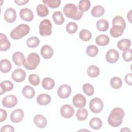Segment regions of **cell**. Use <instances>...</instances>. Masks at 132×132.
<instances>
[{"label":"cell","instance_id":"7c38bea8","mask_svg":"<svg viewBox=\"0 0 132 132\" xmlns=\"http://www.w3.org/2000/svg\"><path fill=\"white\" fill-rule=\"evenodd\" d=\"M24 113L22 109H16L13 110L10 114V118L11 121L14 123L20 122L23 119Z\"/></svg>","mask_w":132,"mask_h":132},{"label":"cell","instance_id":"f35d334b","mask_svg":"<svg viewBox=\"0 0 132 132\" xmlns=\"http://www.w3.org/2000/svg\"><path fill=\"white\" fill-rule=\"evenodd\" d=\"M98 52V47L94 45H90L86 48V54L91 57L96 56Z\"/></svg>","mask_w":132,"mask_h":132},{"label":"cell","instance_id":"74e56055","mask_svg":"<svg viewBox=\"0 0 132 132\" xmlns=\"http://www.w3.org/2000/svg\"><path fill=\"white\" fill-rule=\"evenodd\" d=\"M112 25H119L124 28L126 27V22L123 18L120 15L114 16L112 21Z\"/></svg>","mask_w":132,"mask_h":132},{"label":"cell","instance_id":"8992f818","mask_svg":"<svg viewBox=\"0 0 132 132\" xmlns=\"http://www.w3.org/2000/svg\"><path fill=\"white\" fill-rule=\"evenodd\" d=\"M103 107L104 103L100 98L94 97L90 101L89 108L93 113H100L103 110Z\"/></svg>","mask_w":132,"mask_h":132},{"label":"cell","instance_id":"d6a6232c","mask_svg":"<svg viewBox=\"0 0 132 132\" xmlns=\"http://www.w3.org/2000/svg\"><path fill=\"white\" fill-rule=\"evenodd\" d=\"M100 69L96 65H90L87 69V74L90 77H96L100 75Z\"/></svg>","mask_w":132,"mask_h":132},{"label":"cell","instance_id":"6da1fadb","mask_svg":"<svg viewBox=\"0 0 132 132\" xmlns=\"http://www.w3.org/2000/svg\"><path fill=\"white\" fill-rule=\"evenodd\" d=\"M124 115V111L122 108L119 107L113 108L108 116V124L114 127L120 126L122 123Z\"/></svg>","mask_w":132,"mask_h":132},{"label":"cell","instance_id":"9a60e30c","mask_svg":"<svg viewBox=\"0 0 132 132\" xmlns=\"http://www.w3.org/2000/svg\"><path fill=\"white\" fill-rule=\"evenodd\" d=\"M16 13L15 10L12 8H9L7 9L4 14L5 20L8 23L14 22L16 19Z\"/></svg>","mask_w":132,"mask_h":132},{"label":"cell","instance_id":"ac0fdd59","mask_svg":"<svg viewBox=\"0 0 132 132\" xmlns=\"http://www.w3.org/2000/svg\"><path fill=\"white\" fill-rule=\"evenodd\" d=\"M51 100L52 98L50 95L46 93H42L38 95L36 101L39 105L45 106L48 105L51 103Z\"/></svg>","mask_w":132,"mask_h":132},{"label":"cell","instance_id":"ffe728a7","mask_svg":"<svg viewBox=\"0 0 132 132\" xmlns=\"http://www.w3.org/2000/svg\"><path fill=\"white\" fill-rule=\"evenodd\" d=\"M34 122L39 128H44L47 125L46 118L41 114H37L34 118Z\"/></svg>","mask_w":132,"mask_h":132},{"label":"cell","instance_id":"b9f144b4","mask_svg":"<svg viewBox=\"0 0 132 132\" xmlns=\"http://www.w3.org/2000/svg\"><path fill=\"white\" fill-rule=\"evenodd\" d=\"M65 29L68 33L70 34H73L77 31L78 29V26L76 23L70 22L67 24Z\"/></svg>","mask_w":132,"mask_h":132},{"label":"cell","instance_id":"f6af8a7d","mask_svg":"<svg viewBox=\"0 0 132 132\" xmlns=\"http://www.w3.org/2000/svg\"><path fill=\"white\" fill-rule=\"evenodd\" d=\"M122 58L126 62H129L132 60V50L131 48L123 51L122 53Z\"/></svg>","mask_w":132,"mask_h":132},{"label":"cell","instance_id":"7a4b0ae2","mask_svg":"<svg viewBox=\"0 0 132 132\" xmlns=\"http://www.w3.org/2000/svg\"><path fill=\"white\" fill-rule=\"evenodd\" d=\"M63 13L67 18L74 20H80L83 15V12L75 5L72 3L67 4L64 6Z\"/></svg>","mask_w":132,"mask_h":132},{"label":"cell","instance_id":"d4e9b609","mask_svg":"<svg viewBox=\"0 0 132 132\" xmlns=\"http://www.w3.org/2000/svg\"><path fill=\"white\" fill-rule=\"evenodd\" d=\"M110 41L109 37L106 35L102 34L97 36L95 38V42L100 46L107 45Z\"/></svg>","mask_w":132,"mask_h":132},{"label":"cell","instance_id":"7402d4cb","mask_svg":"<svg viewBox=\"0 0 132 132\" xmlns=\"http://www.w3.org/2000/svg\"><path fill=\"white\" fill-rule=\"evenodd\" d=\"M1 94L2 95L3 93L7 91H10L13 88V84L10 80H6L1 82Z\"/></svg>","mask_w":132,"mask_h":132},{"label":"cell","instance_id":"e0dca14e","mask_svg":"<svg viewBox=\"0 0 132 132\" xmlns=\"http://www.w3.org/2000/svg\"><path fill=\"white\" fill-rule=\"evenodd\" d=\"M40 53L43 58L45 59H50L52 57L54 51L51 46L48 45H44L41 48Z\"/></svg>","mask_w":132,"mask_h":132},{"label":"cell","instance_id":"44dd1931","mask_svg":"<svg viewBox=\"0 0 132 132\" xmlns=\"http://www.w3.org/2000/svg\"><path fill=\"white\" fill-rule=\"evenodd\" d=\"M125 28L119 25H112L110 30V34L113 38H118L122 36Z\"/></svg>","mask_w":132,"mask_h":132},{"label":"cell","instance_id":"f907efd6","mask_svg":"<svg viewBox=\"0 0 132 132\" xmlns=\"http://www.w3.org/2000/svg\"><path fill=\"white\" fill-rule=\"evenodd\" d=\"M131 12H132V10H130L127 13V19L128 20V21H129V22H131Z\"/></svg>","mask_w":132,"mask_h":132},{"label":"cell","instance_id":"5bb4252c","mask_svg":"<svg viewBox=\"0 0 132 132\" xmlns=\"http://www.w3.org/2000/svg\"><path fill=\"white\" fill-rule=\"evenodd\" d=\"M106 60L110 63H116L119 58V52L114 50L111 49L109 50L106 54Z\"/></svg>","mask_w":132,"mask_h":132},{"label":"cell","instance_id":"484cf974","mask_svg":"<svg viewBox=\"0 0 132 132\" xmlns=\"http://www.w3.org/2000/svg\"><path fill=\"white\" fill-rule=\"evenodd\" d=\"M131 46V41L128 39H123L117 43V47L121 51H125L128 50Z\"/></svg>","mask_w":132,"mask_h":132},{"label":"cell","instance_id":"4316f807","mask_svg":"<svg viewBox=\"0 0 132 132\" xmlns=\"http://www.w3.org/2000/svg\"><path fill=\"white\" fill-rule=\"evenodd\" d=\"M105 13V9L101 5H96L93 7L91 10V15L94 18L101 17L104 15Z\"/></svg>","mask_w":132,"mask_h":132},{"label":"cell","instance_id":"603a6c76","mask_svg":"<svg viewBox=\"0 0 132 132\" xmlns=\"http://www.w3.org/2000/svg\"><path fill=\"white\" fill-rule=\"evenodd\" d=\"M22 94L26 98L31 99L35 96V91L33 87L29 85H26L22 89Z\"/></svg>","mask_w":132,"mask_h":132},{"label":"cell","instance_id":"c3c4849f","mask_svg":"<svg viewBox=\"0 0 132 132\" xmlns=\"http://www.w3.org/2000/svg\"><path fill=\"white\" fill-rule=\"evenodd\" d=\"M131 73H129L127 74L124 77L125 82L129 86H131L132 85V78H131Z\"/></svg>","mask_w":132,"mask_h":132},{"label":"cell","instance_id":"1f68e13d","mask_svg":"<svg viewBox=\"0 0 132 132\" xmlns=\"http://www.w3.org/2000/svg\"><path fill=\"white\" fill-rule=\"evenodd\" d=\"M37 13L40 17H45L48 14V9L46 5L39 4L37 7Z\"/></svg>","mask_w":132,"mask_h":132},{"label":"cell","instance_id":"e575fe53","mask_svg":"<svg viewBox=\"0 0 132 132\" xmlns=\"http://www.w3.org/2000/svg\"><path fill=\"white\" fill-rule=\"evenodd\" d=\"M110 84L112 88L118 89L122 86V80L121 78L117 76H114L110 79Z\"/></svg>","mask_w":132,"mask_h":132},{"label":"cell","instance_id":"8fae6325","mask_svg":"<svg viewBox=\"0 0 132 132\" xmlns=\"http://www.w3.org/2000/svg\"><path fill=\"white\" fill-rule=\"evenodd\" d=\"M74 106L77 108H82L86 104V98L81 94L78 93L74 95L72 100Z\"/></svg>","mask_w":132,"mask_h":132},{"label":"cell","instance_id":"30bf717a","mask_svg":"<svg viewBox=\"0 0 132 132\" xmlns=\"http://www.w3.org/2000/svg\"><path fill=\"white\" fill-rule=\"evenodd\" d=\"M26 72L21 68L15 69L11 74L12 79L17 82L23 81L26 78Z\"/></svg>","mask_w":132,"mask_h":132},{"label":"cell","instance_id":"f546056e","mask_svg":"<svg viewBox=\"0 0 132 132\" xmlns=\"http://www.w3.org/2000/svg\"><path fill=\"white\" fill-rule=\"evenodd\" d=\"M97 29L100 31H106L109 27V23L105 19H100L96 23Z\"/></svg>","mask_w":132,"mask_h":132},{"label":"cell","instance_id":"ba28073f","mask_svg":"<svg viewBox=\"0 0 132 132\" xmlns=\"http://www.w3.org/2000/svg\"><path fill=\"white\" fill-rule=\"evenodd\" d=\"M72 89L71 87L67 84L61 85L58 89L57 94L58 96L62 99L69 97L71 93Z\"/></svg>","mask_w":132,"mask_h":132},{"label":"cell","instance_id":"4fadbf2b","mask_svg":"<svg viewBox=\"0 0 132 132\" xmlns=\"http://www.w3.org/2000/svg\"><path fill=\"white\" fill-rule=\"evenodd\" d=\"M19 14L21 19L26 22H31L34 19V13L32 10L27 8L21 9Z\"/></svg>","mask_w":132,"mask_h":132},{"label":"cell","instance_id":"9c48e42d","mask_svg":"<svg viewBox=\"0 0 132 132\" xmlns=\"http://www.w3.org/2000/svg\"><path fill=\"white\" fill-rule=\"evenodd\" d=\"M61 116L65 119H69L72 117L74 114V109L69 104L63 105L60 109Z\"/></svg>","mask_w":132,"mask_h":132},{"label":"cell","instance_id":"bcb514c9","mask_svg":"<svg viewBox=\"0 0 132 132\" xmlns=\"http://www.w3.org/2000/svg\"><path fill=\"white\" fill-rule=\"evenodd\" d=\"M14 132V127L10 125H5L2 127L1 129V132Z\"/></svg>","mask_w":132,"mask_h":132},{"label":"cell","instance_id":"83f0119b","mask_svg":"<svg viewBox=\"0 0 132 132\" xmlns=\"http://www.w3.org/2000/svg\"><path fill=\"white\" fill-rule=\"evenodd\" d=\"M52 19L55 23L58 25L62 24L64 22V18L60 11H56L52 14Z\"/></svg>","mask_w":132,"mask_h":132},{"label":"cell","instance_id":"d6986e66","mask_svg":"<svg viewBox=\"0 0 132 132\" xmlns=\"http://www.w3.org/2000/svg\"><path fill=\"white\" fill-rule=\"evenodd\" d=\"M11 46V43L8 40L7 36L2 33L0 34V50L7 51Z\"/></svg>","mask_w":132,"mask_h":132},{"label":"cell","instance_id":"ee69618b","mask_svg":"<svg viewBox=\"0 0 132 132\" xmlns=\"http://www.w3.org/2000/svg\"><path fill=\"white\" fill-rule=\"evenodd\" d=\"M28 81L31 85L37 86L39 84L40 79L38 75L36 74H32L29 76Z\"/></svg>","mask_w":132,"mask_h":132},{"label":"cell","instance_id":"ab89813d","mask_svg":"<svg viewBox=\"0 0 132 132\" xmlns=\"http://www.w3.org/2000/svg\"><path fill=\"white\" fill-rule=\"evenodd\" d=\"M90 6L91 3L89 0H81L79 2L78 8L82 12H85L89 10Z\"/></svg>","mask_w":132,"mask_h":132},{"label":"cell","instance_id":"277c9868","mask_svg":"<svg viewBox=\"0 0 132 132\" xmlns=\"http://www.w3.org/2000/svg\"><path fill=\"white\" fill-rule=\"evenodd\" d=\"M40 62L39 55L36 53H31L27 57L23 65L27 70H32L37 68Z\"/></svg>","mask_w":132,"mask_h":132},{"label":"cell","instance_id":"836d02e7","mask_svg":"<svg viewBox=\"0 0 132 132\" xmlns=\"http://www.w3.org/2000/svg\"><path fill=\"white\" fill-rule=\"evenodd\" d=\"M40 43L39 39L35 36L31 37L27 39L26 41V44L29 48L37 47Z\"/></svg>","mask_w":132,"mask_h":132},{"label":"cell","instance_id":"60d3db41","mask_svg":"<svg viewBox=\"0 0 132 132\" xmlns=\"http://www.w3.org/2000/svg\"><path fill=\"white\" fill-rule=\"evenodd\" d=\"M82 90L88 96H92L94 92L93 86L89 83H86L83 85Z\"/></svg>","mask_w":132,"mask_h":132},{"label":"cell","instance_id":"7bdbcfd3","mask_svg":"<svg viewBox=\"0 0 132 132\" xmlns=\"http://www.w3.org/2000/svg\"><path fill=\"white\" fill-rule=\"evenodd\" d=\"M43 3L48 6L50 8L55 9L58 7L61 4L60 0H45L43 1Z\"/></svg>","mask_w":132,"mask_h":132},{"label":"cell","instance_id":"4dcf8cb0","mask_svg":"<svg viewBox=\"0 0 132 132\" xmlns=\"http://www.w3.org/2000/svg\"><path fill=\"white\" fill-rule=\"evenodd\" d=\"M89 126L93 129H99L102 126V121L97 117L92 118L89 121Z\"/></svg>","mask_w":132,"mask_h":132},{"label":"cell","instance_id":"8d00e7d4","mask_svg":"<svg viewBox=\"0 0 132 132\" xmlns=\"http://www.w3.org/2000/svg\"><path fill=\"white\" fill-rule=\"evenodd\" d=\"M88 113L86 109L82 108L78 109L76 113L77 119L79 121H84L88 118Z\"/></svg>","mask_w":132,"mask_h":132},{"label":"cell","instance_id":"f1b7e54d","mask_svg":"<svg viewBox=\"0 0 132 132\" xmlns=\"http://www.w3.org/2000/svg\"><path fill=\"white\" fill-rule=\"evenodd\" d=\"M42 87L46 90H51L55 86V81L50 77H45L42 81Z\"/></svg>","mask_w":132,"mask_h":132},{"label":"cell","instance_id":"2e32d148","mask_svg":"<svg viewBox=\"0 0 132 132\" xmlns=\"http://www.w3.org/2000/svg\"><path fill=\"white\" fill-rule=\"evenodd\" d=\"M12 59L14 63L19 67L23 65L26 60L24 54L19 51L15 52L13 53Z\"/></svg>","mask_w":132,"mask_h":132},{"label":"cell","instance_id":"d590c367","mask_svg":"<svg viewBox=\"0 0 132 132\" xmlns=\"http://www.w3.org/2000/svg\"><path fill=\"white\" fill-rule=\"evenodd\" d=\"M79 37L80 40L83 41H88L91 40L92 38V34L87 29H82L80 31Z\"/></svg>","mask_w":132,"mask_h":132},{"label":"cell","instance_id":"816d5d0a","mask_svg":"<svg viewBox=\"0 0 132 132\" xmlns=\"http://www.w3.org/2000/svg\"><path fill=\"white\" fill-rule=\"evenodd\" d=\"M121 131H131V130L129 129V128H127V127H124V128H123L122 129H121V130H120Z\"/></svg>","mask_w":132,"mask_h":132},{"label":"cell","instance_id":"5b68a950","mask_svg":"<svg viewBox=\"0 0 132 132\" xmlns=\"http://www.w3.org/2000/svg\"><path fill=\"white\" fill-rule=\"evenodd\" d=\"M39 33L41 36L44 37L51 35L52 24L50 20L47 19H45L41 21L39 24Z\"/></svg>","mask_w":132,"mask_h":132},{"label":"cell","instance_id":"7dc6e473","mask_svg":"<svg viewBox=\"0 0 132 132\" xmlns=\"http://www.w3.org/2000/svg\"><path fill=\"white\" fill-rule=\"evenodd\" d=\"M0 113H1V116H0V122H3V121H5L7 117V113L5 110L3 109L2 108L0 109Z\"/></svg>","mask_w":132,"mask_h":132},{"label":"cell","instance_id":"cb8c5ba5","mask_svg":"<svg viewBox=\"0 0 132 132\" xmlns=\"http://www.w3.org/2000/svg\"><path fill=\"white\" fill-rule=\"evenodd\" d=\"M12 68L10 61L7 59H3L0 61V69L2 73H6L9 72Z\"/></svg>","mask_w":132,"mask_h":132},{"label":"cell","instance_id":"681fc988","mask_svg":"<svg viewBox=\"0 0 132 132\" xmlns=\"http://www.w3.org/2000/svg\"><path fill=\"white\" fill-rule=\"evenodd\" d=\"M29 2L28 0H15L14 3L19 5V6H22L26 4L27 3Z\"/></svg>","mask_w":132,"mask_h":132},{"label":"cell","instance_id":"3957f363","mask_svg":"<svg viewBox=\"0 0 132 132\" xmlns=\"http://www.w3.org/2000/svg\"><path fill=\"white\" fill-rule=\"evenodd\" d=\"M30 31L29 26L26 24H20L11 30L10 36L14 40H19L28 34Z\"/></svg>","mask_w":132,"mask_h":132},{"label":"cell","instance_id":"52a82bcc","mask_svg":"<svg viewBox=\"0 0 132 132\" xmlns=\"http://www.w3.org/2000/svg\"><path fill=\"white\" fill-rule=\"evenodd\" d=\"M2 103L4 107L11 108L16 105L18 98L14 95H8L3 98Z\"/></svg>","mask_w":132,"mask_h":132}]
</instances>
